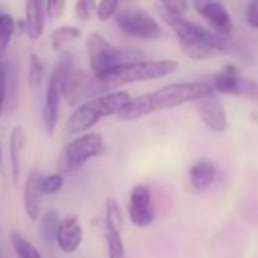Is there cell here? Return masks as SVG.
Returning a JSON list of instances; mask_svg holds the SVG:
<instances>
[{
	"label": "cell",
	"mask_w": 258,
	"mask_h": 258,
	"mask_svg": "<svg viewBox=\"0 0 258 258\" xmlns=\"http://www.w3.org/2000/svg\"><path fill=\"white\" fill-rule=\"evenodd\" d=\"M61 87H59V78L56 72L53 70L52 75L47 79L46 85V94H44V105H43V126L49 137H52L56 131L58 120H59V103H61Z\"/></svg>",
	"instance_id": "4fadbf2b"
},
{
	"label": "cell",
	"mask_w": 258,
	"mask_h": 258,
	"mask_svg": "<svg viewBox=\"0 0 258 258\" xmlns=\"http://www.w3.org/2000/svg\"><path fill=\"white\" fill-rule=\"evenodd\" d=\"M38 181H40V173L37 170H32L25 184V198H23V205H25V213L32 222H38L40 219V190H38Z\"/></svg>",
	"instance_id": "e0dca14e"
},
{
	"label": "cell",
	"mask_w": 258,
	"mask_h": 258,
	"mask_svg": "<svg viewBox=\"0 0 258 258\" xmlns=\"http://www.w3.org/2000/svg\"><path fill=\"white\" fill-rule=\"evenodd\" d=\"M129 220L137 228H148L155 220V205L152 202L151 190L139 184L131 190L129 195V205H127Z\"/></svg>",
	"instance_id": "9c48e42d"
},
{
	"label": "cell",
	"mask_w": 258,
	"mask_h": 258,
	"mask_svg": "<svg viewBox=\"0 0 258 258\" xmlns=\"http://www.w3.org/2000/svg\"><path fill=\"white\" fill-rule=\"evenodd\" d=\"M246 23L252 29H258V0H250L246 8Z\"/></svg>",
	"instance_id": "4dcf8cb0"
},
{
	"label": "cell",
	"mask_w": 258,
	"mask_h": 258,
	"mask_svg": "<svg viewBox=\"0 0 258 258\" xmlns=\"http://www.w3.org/2000/svg\"><path fill=\"white\" fill-rule=\"evenodd\" d=\"M28 2H31V4H37V5H44L46 0H28Z\"/></svg>",
	"instance_id": "1f68e13d"
},
{
	"label": "cell",
	"mask_w": 258,
	"mask_h": 258,
	"mask_svg": "<svg viewBox=\"0 0 258 258\" xmlns=\"http://www.w3.org/2000/svg\"><path fill=\"white\" fill-rule=\"evenodd\" d=\"M85 49L90 59V67L94 75H102L117 66L140 61L137 59V52L124 50L112 46L103 35L93 32L85 40Z\"/></svg>",
	"instance_id": "5b68a950"
},
{
	"label": "cell",
	"mask_w": 258,
	"mask_h": 258,
	"mask_svg": "<svg viewBox=\"0 0 258 258\" xmlns=\"http://www.w3.org/2000/svg\"><path fill=\"white\" fill-rule=\"evenodd\" d=\"M84 240V229L75 214H69L59 220L55 243L64 253H75Z\"/></svg>",
	"instance_id": "5bb4252c"
},
{
	"label": "cell",
	"mask_w": 258,
	"mask_h": 258,
	"mask_svg": "<svg viewBox=\"0 0 258 258\" xmlns=\"http://www.w3.org/2000/svg\"><path fill=\"white\" fill-rule=\"evenodd\" d=\"M38 228H40V235L44 241L46 246H53L55 244V235H56V229L59 225V213L56 210H47L43 217L38 219Z\"/></svg>",
	"instance_id": "ac0fdd59"
},
{
	"label": "cell",
	"mask_w": 258,
	"mask_h": 258,
	"mask_svg": "<svg viewBox=\"0 0 258 258\" xmlns=\"http://www.w3.org/2000/svg\"><path fill=\"white\" fill-rule=\"evenodd\" d=\"M178 67L179 64L175 59H152V61L140 59V61H133V62L117 66L102 75L91 76L90 99L109 91H115V88H120L123 85L154 81L169 76L170 73L176 72Z\"/></svg>",
	"instance_id": "7a4b0ae2"
},
{
	"label": "cell",
	"mask_w": 258,
	"mask_h": 258,
	"mask_svg": "<svg viewBox=\"0 0 258 258\" xmlns=\"http://www.w3.org/2000/svg\"><path fill=\"white\" fill-rule=\"evenodd\" d=\"M96 11V0H76L75 16L79 22H88Z\"/></svg>",
	"instance_id": "484cf974"
},
{
	"label": "cell",
	"mask_w": 258,
	"mask_h": 258,
	"mask_svg": "<svg viewBox=\"0 0 258 258\" xmlns=\"http://www.w3.org/2000/svg\"><path fill=\"white\" fill-rule=\"evenodd\" d=\"M118 7V0H100L96 7V16L100 22L109 20L112 16H115Z\"/></svg>",
	"instance_id": "4316f807"
},
{
	"label": "cell",
	"mask_w": 258,
	"mask_h": 258,
	"mask_svg": "<svg viewBox=\"0 0 258 258\" xmlns=\"http://www.w3.org/2000/svg\"><path fill=\"white\" fill-rule=\"evenodd\" d=\"M196 13L205 19L213 31L222 37L232 32V20L220 0H193Z\"/></svg>",
	"instance_id": "8fae6325"
},
{
	"label": "cell",
	"mask_w": 258,
	"mask_h": 258,
	"mask_svg": "<svg viewBox=\"0 0 258 258\" xmlns=\"http://www.w3.org/2000/svg\"><path fill=\"white\" fill-rule=\"evenodd\" d=\"M161 5L166 10V14L173 16V17H181L182 14L187 13L188 4L187 0H160Z\"/></svg>",
	"instance_id": "83f0119b"
},
{
	"label": "cell",
	"mask_w": 258,
	"mask_h": 258,
	"mask_svg": "<svg viewBox=\"0 0 258 258\" xmlns=\"http://www.w3.org/2000/svg\"><path fill=\"white\" fill-rule=\"evenodd\" d=\"M163 19L176 34L182 52L191 59H211L225 53L228 49L226 40L222 35L211 32L201 25L166 13H163Z\"/></svg>",
	"instance_id": "3957f363"
},
{
	"label": "cell",
	"mask_w": 258,
	"mask_h": 258,
	"mask_svg": "<svg viewBox=\"0 0 258 258\" xmlns=\"http://www.w3.org/2000/svg\"><path fill=\"white\" fill-rule=\"evenodd\" d=\"M28 143L26 129L22 124H16L10 134V163H11V176L13 184L19 185L22 178V154Z\"/></svg>",
	"instance_id": "9a60e30c"
},
{
	"label": "cell",
	"mask_w": 258,
	"mask_h": 258,
	"mask_svg": "<svg viewBox=\"0 0 258 258\" xmlns=\"http://www.w3.org/2000/svg\"><path fill=\"white\" fill-rule=\"evenodd\" d=\"M55 72L59 78L61 97L66 100L67 105L75 106L84 99H90L91 76L73 66V58L70 53H64L61 56Z\"/></svg>",
	"instance_id": "52a82bcc"
},
{
	"label": "cell",
	"mask_w": 258,
	"mask_h": 258,
	"mask_svg": "<svg viewBox=\"0 0 258 258\" xmlns=\"http://www.w3.org/2000/svg\"><path fill=\"white\" fill-rule=\"evenodd\" d=\"M16 32V22L8 14H0V56L8 49V44Z\"/></svg>",
	"instance_id": "7402d4cb"
},
{
	"label": "cell",
	"mask_w": 258,
	"mask_h": 258,
	"mask_svg": "<svg viewBox=\"0 0 258 258\" xmlns=\"http://www.w3.org/2000/svg\"><path fill=\"white\" fill-rule=\"evenodd\" d=\"M195 108L205 123L208 129L213 133H225L228 127V117L222 100L214 94H208L195 102Z\"/></svg>",
	"instance_id": "7c38bea8"
},
{
	"label": "cell",
	"mask_w": 258,
	"mask_h": 258,
	"mask_svg": "<svg viewBox=\"0 0 258 258\" xmlns=\"http://www.w3.org/2000/svg\"><path fill=\"white\" fill-rule=\"evenodd\" d=\"M64 185V176L62 173H52L47 176H40L38 181V190L41 196H52L56 195Z\"/></svg>",
	"instance_id": "603a6c76"
},
{
	"label": "cell",
	"mask_w": 258,
	"mask_h": 258,
	"mask_svg": "<svg viewBox=\"0 0 258 258\" xmlns=\"http://www.w3.org/2000/svg\"><path fill=\"white\" fill-rule=\"evenodd\" d=\"M105 223L123 229V213L115 198H108L105 202Z\"/></svg>",
	"instance_id": "cb8c5ba5"
},
{
	"label": "cell",
	"mask_w": 258,
	"mask_h": 258,
	"mask_svg": "<svg viewBox=\"0 0 258 258\" xmlns=\"http://www.w3.org/2000/svg\"><path fill=\"white\" fill-rule=\"evenodd\" d=\"M214 93L213 87L207 82H175L160 87L154 91L131 97L118 112L117 117L124 121H134L143 118L157 111L170 109L184 103L196 102L208 94Z\"/></svg>",
	"instance_id": "6da1fadb"
},
{
	"label": "cell",
	"mask_w": 258,
	"mask_h": 258,
	"mask_svg": "<svg viewBox=\"0 0 258 258\" xmlns=\"http://www.w3.org/2000/svg\"><path fill=\"white\" fill-rule=\"evenodd\" d=\"M44 78V62L37 55H31V64H29V73H28V84L31 88H38Z\"/></svg>",
	"instance_id": "d4e9b609"
},
{
	"label": "cell",
	"mask_w": 258,
	"mask_h": 258,
	"mask_svg": "<svg viewBox=\"0 0 258 258\" xmlns=\"http://www.w3.org/2000/svg\"><path fill=\"white\" fill-rule=\"evenodd\" d=\"M106 151L105 142L97 133H85L69 142L59 158L61 172H75L81 169L87 161L96 157H102Z\"/></svg>",
	"instance_id": "8992f818"
},
{
	"label": "cell",
	"mask_w": 258,
	"mask_h": 258,
	"mask_svg": "<svg viewBox=\"0 0 258 258\" xmlns=\"http://www.w3.org/2000/svg\"><path fill=\"white\" fill-rule=\"evenodd\" d=\"M10 240L19 258H41L38 249L19 231H11Z\"/></svg>",
	"instance_id": "44dd1931"
},
{
	"label": "cell",
	"mask_w": 258,
	"mask_h": 258,
	"mask_svg": "<svg viewBox=\"0 0 258 258\" xmlns=\"http://www.w3.org/2000/svg\"><path fill=\"white\" fill-rule=\"evenodd\" d=\"M64 10H66V0H46L44 11L50 22L58 20L64 14Z\"/></svg>",
	"instance_id": "f1b7e54d"
},
{
	"label": "cell",
	"mask_w": 258,
	"mask_h": 258,
	"mask_svg": "<svg viewBox=\"0 0 258 258\" xmlns=\"http://www.w3.org/2000/svg\"><path fill=\"white\" fill-rule=\"evenodd\" d=\"M8 97V79H7V70L4 66H0V117L4 114L5 105Z\"/></svg>",
	"instance_id": "f546056e"
},
{
	"label": "cell",
	"mask_w": 258,
	"mask_h": 258,
	"mask_svg": "<svg viewBox=\"0 0 258 258\" xmlns=\"http://www.w3.org/2000/svg\"><path fill=\"white\" fill-rule=\"evenodd\" d=\"M82 35L79 28L75 26H61L56 28L52 35H50V43H52V49L56 52L64 50V47H67L69 44L75 43L76 40H79Z\"/></svg>",
	"instance_id": "ffe728a7"
},
{
	"label": "cell",
	"mask_w": 258,
	"mask_h": 258,
	"mask_svg": "<svg viewBox=\"0 0 258 258\" xmlns=\"http://www.w3.org/2000/svg\"><path fill=\"white\" fill-rule=\"evenodd\" d=\"M211 87L214 91L222 94L258 97V84L255 81L240 78L234 66H226L222 72H219L214 76V82Z\"/></svg>",
	"instance_id": "30bf717a"
},
{
	"label": "cell",
	"mask_w": 258,
	"mask_h": 258,
	"mask_svg": "<svg viewBox=\"0 0 258 258\" xmlns=\"http://www.w3.org/2000/svg\"><path fill=\"white\" fill-rule=\"evenodd\" d=\"M105 241L108 258H126V249L121 238V229L105 223Z\"/></svg>",
	"instance_id": "d6986e66"
},
{
	"label": "cell",
	"mask_w": 258,
	"mask_h": 258,
	"mask_svg": "<svg viewBox=\"0 0 258 258\" xmlns=\"http://www.w3.org/2000/svg\"><path fill=\"white\" fill-rule=\"evenodd\" d=\"M115 25L120 32L129 38L137 40H158L161 28L157 20L139 7H126L115 13Z\"/></svg>",
	"instance_id": "ba28073f"
},
{
	"label": "cell",
	"mask_w": 258,
	"mask_h": 258,
	"mask_svg": "<svg viewBox=\"0 0 258 258\" xmlns=\"http://www.w3.org/2000/svg\"><path fill=\"white\" fill-rule=\"evenodd\" d=\"M217 176V169L210 160H199L190 167V185L196 191H205L210 188Z\"/></svg>",
	"instance_id": "2e32d148"
},
{
	"label": "cell",
	"mask_w": 258,
	"mask_h": 258,
	"mask_svg": "<svg viewBox=\"0 0 258 258\" xmlns=\"http://www.w3.org/2000/svg\"><path fill=\"white\" fill-rule=\"evenodd\" d=\"M129 100H131V94L127 91L115 90L82 102L69 115L66 121V133L69 136H81L88 133L102 118L117 115V112Z\"/></svg>",
	"instance_id": "277c9868"
},
{
	"label": "cell",
	"mask_w": 258,
	"mask_h": 258,
	"mask_svg": "<svg viewBox=\"0 0 258 258\" xmlns=\"http://www.w3.org/2000/svg\"><path fill=\"white\" fill-rule=\"evenodd\" d=\"M0 158H2V151H0Z\"/></svg>",
	"instance_id": "d6a6232c"
}]
</instances>
